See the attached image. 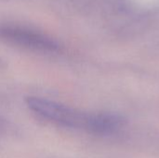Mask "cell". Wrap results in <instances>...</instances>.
I'll return each instance as SVG.
<instances>
[{
	"instance_id": "obj_3",
	"label": "cell",
	"mask_w": 159,
	"mask_h": 158,
	"mask_svg": "<svg viewBox=\"0 0 159 158\" xmlns=\"http://www.w3.org/2000/svg\"><path fill=\"white\" fill-rule=\"evenodd\" d=\"M126 125V119L119 114L111 112L91 113L88 131L99 136H109L119 132Z\"/></svg>"
},
{
	"instance_id": "obj_2",
	"label": "cell",
	"mask_w": 159,
	"mask_h": 158,
	"mask_svg": "<svg viewBox=\"0 0 159 158\" xmlns=\"http://www.w3.org/2000/svg\"><path fill=\"white\" fill-rule=\"evenodd\" d=\"M0 39L7 44L40 52L58 51V44L36 31L17 25L0 26Z\"/></svg>"
},
{
	"instance_id": "obj_1",
	"label": "cell",
	"mask_w": 159,
	"mask_h": 158,
	"mask_svg": "<svg viewBox=\"0 0 159 158\" xmlns=\"http://www.w3.org/2000/svg\"><path fill=\"white\" fill-rule=\"evenodd\" d=\"M28 108L42 117L63 127L79 129L87 131L90 113L79 112L63 104L38 97H28L25 100Z\"/></svg>"
}]
</instances>
